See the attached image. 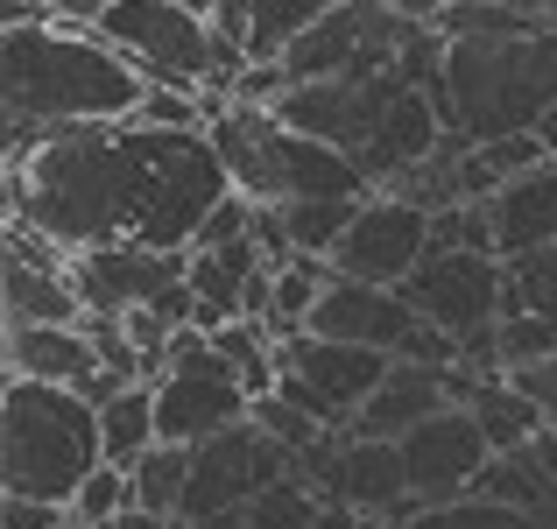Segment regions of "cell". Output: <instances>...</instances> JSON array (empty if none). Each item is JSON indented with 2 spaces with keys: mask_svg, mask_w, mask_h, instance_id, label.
Returning <instances> with one entry per match:
<instances>
[{
  "mask_svg": "<svg viewBox=\"0 0 557 529\" xmlns=\"http://www.w3.org/2000/svg\"><path fill=\"white\" fill-rule=\"evenodd\" d=\"M226 198L233 176L212 135H149L135 121L50 135L22 170H8V226L42 233L71 261L99 247L190 255Z\"/></svg>",
  "mask_w": 557,
  "mask_h": 529,
  "instance_id": "1",
  "label": "cell"
},
{
  "mask_svg": "<svg viewBox=\"0 0 557 529\" xmlns=\"http://www.w3.org/2000/svg\"><path fill=\"white\" fill-rule=\"evenodd\" d=\"M149 99V78L113 42L57 22L0 28V135L8 170H22L50 135L71 127H127Z\"/></svg>",
  "mask_w": 557,
  "mask_h": 529,
  "instance_id": "2",
  "label": "cell"
},
{
  "mask_svg": "<svg viewBox=\"0 0 557 529\" xmlns=\"http://www.w3.org/2000/svg\"><path fill=\"white\" fill-rule=\"evenodd\" d=\"M99 466H107L99 409L78 389H42V381L8 374V389H0V494L71 508Z\"/></svg>",
  "mask_w": 557,
  "mask_h": 529,
  "instance_id": "3",
  "label": "cell"
},
{
  "mask_svg": "<svg viewBox=\"0 0 557 529\" xmlns=\"http://www.w3.org/2000/svg\"><path fill=\"white\" fill-rule=\"evenodd\" d=\"M437 107H445V127L473 149L536 135L557 113V28L530 42H451Z\"/></svg>",
  "mask_w": 557,
  "mask_h": 529,
  "instance_id": "4",
  "label": "cell"
},
{
  "mask_svg": "<svg viewBox=\"0 0 557 529\" xmlns=\"http://www.w3.org/2000/svg\"><path fill=\"white\" fill-rule=\"evenodd\" d=\"M212 149L226 163L233 190H240L255 212H283V205H318V198H354L368 205L374 184L360 176L354 156L325 149L311 135H289L275 113H255V107H233L226 121L212 127Z\"/></svg>",
  "mask_w": 557,
  "mask_h": 529,
  "instance_id": "5",
  "label": "cell"
},
{
  "mask_svg": "<svg viewBox=\"0 0 557 529\" xmlns=\"http://www.w3.org/2000/svg\"><path fill=\"white\" fill-rule=\"evenodd\" d=\"M99 42H113L141 78L170 85V93H205V85H219L212 14L184 8V0H107Z\"/></svg>",
  "mask_w": 557,
  "mask_h": 529,
  "instance_id": "6",
  "label": "cell"
},
{
  "mask_svg": "<svg viewBox=\"0 0 557 529\" xmlns=\"http://www.w3.org/2000/svg\"><path fill=\"white\" fill-rule=\"evenodd\" d=\"M311 340H339V346H368L409 367H459V346L403 297V290H374V283H346L332 275L325 297L311 311Z\"/></svg>",
  "mask_w": 557,
  "mask_h": 529,
  "instance_id": "7",
  "label": "cell"
},
{
  "mask_svg": "<svg viewBox=\"0 0 557 529\" xmlns=\"http://www.w3.org/2000/svg\"><path fill=\"white\" fill-rule=\"evenodd\" d=\"M240 423H255V395L219 367V353H212L205 332H184V340L170 346L163 381H156V438L177 445V452H198V445H212V438L240 431Z\"/></svg>",
  "mask_w": 557,
  "mask_h": 529,
  "instance_id": "8",
  "label": "cell"
},
{
  "mask_svg": "<svg viewBox=\"0 0 557 529\" xmlns=\"http://www.w3.org/2000/svg\"><path fill=\"white\" fill-rule=\"evenodd\" d=\"M431 241H437V219L423 212V205L381 190V198L360 205L354 226H346L339 255H332V275L374 283V290H409V275L431 261Z\"/></svg>",
  "mask_w": 557,
  "mask_h": 529,
  "instance_id": "9",
  "label": "cell"
},
{
  "mask_svg": "<svg viewBox=\"0 0 557 529\" xmlns=\"http://www.w3.org/2000/svg\"><path fill=\"white\" fill-rule=\"evenodd\" d=\"M403 466H409V502L417 508H459L473 502L480 473L494 466V445L473 423V409L451 403L445 417H431L423 431L403 438Z\"/></svg>",
  "mask_w": 557,
  "mask_h": 529,
  "instance_id": "10",
  "label": "cell"
},
{
  "mask_svg": "<svg viewBox=\"0 0 557 529\" xmlns=\"http://www.w3.org/2000/svg\"><path fill=\"white\" fill-rule=\"evenodd\" d=\"M0 290H8V332H50V325H85L78 283H71V255L50 247L42 233L8 226V255H0Z\"/></svg>",
  "mask_w": 557,
  "mask_h": 529,
  "instance_id": "11",
  "label": "cell"
},
{
  "mask_svg": "<svg viewBox=\"0 0 557 529\" xmlns=\"http://www.w3.org/2000/svg\"><path fill=\"white\" fill-rule=\"evenodd\" d=\"M85 318H135L163 304L170 290L190 283V255H156V247H99V255L71 261Z\"/></svg>",
  "mask_w": 557,
  "mask_h": 529,
  "instance_id": "12",
  "label": "cell"
},
{
  "mask_svg": "<svg viewBox=\"0 0 557 529\" xmlns=\"http://www.w3.org/2000/svg\"><path fill=\"white\" fill-rule=\"evenodd\" d=\"M325 508H346V516H368L381 529L388 522H417V502H409V466H403V445H354L346 438L339 466H332L325 488Z\"/></svg>",
  "mask_w": 557,
  "mask_h": 529,
  "instance_id": "13",
  "label": "cell"
},
{
  "mask_svg": "<svg viewBox=\"0 0 557 529\" xmlns=\"http://www.w3.org/2000/svg\"><path fill=\"white\" fill-rule=\"evenodd\" d=\"M445 409H451V367H409L403 360L381 381L374 403L346 423V438H354V445H403L409 431H423V423L445 417Z\"/></svg>",
  "mask_w": 557,
  "mask_h": 529,
  "instance_id": "14",
  "label": "cell"
},
{
  "mask_svg": "<svg viewBox=\"0 0 557 529\" xmlns=\"http://www.w3.org/2000/svg\"><path fill=\"white\" fill-rule=\"evenodd\" d=\"M487 219H494V255H502L508 269L557 247V163L522 176V184H508L502 198L487 205Z\"/></svg>",
  "mask_w": 557,
  "mask_h": 529,
  "instance_id": "15",
  "label": "cell"
},
{
  "mask_svg": "<svg viewBox=\"0 0 557 529\" xmlns=\"http://www.w3.org/2000/svg\"><path fill=\"white\" fill-rule=\"evenodd\" d=\"M8 367L14 381H42V389H92L99 353L85 340V325H50V332H8Z\"/></svg>",
  "mask_w": 557,
  "mask_h": 529,
  "instance_id": "16",
  "label": "cell"
},
{
  "mask_svg": "<svg viewBox=\"0 0 557 529\" xmlns=\"http://www.w3.org/2000/svg\"><path fill=\"white\" fill-rule=\"evenodd\" d=\"M99 438H107V466H121V473H135L141 459H149L163 438H156V381H141V389L113 395L107 409H99Z\"/></svg>",
  "mask_w": 557,
  "mask_h": 529,
  "instance_id": "17",
  "label": "cell"
},
{
  "mask_svg": "<svg viewBox=\"0 0 557 529\" xmlns=\"http://www.w3.org/2000/svg\"><path fill=\"white\" fill-rule=\"evenodd\" d=\"M135 508L141 516H163V522H184V494H190V452L177 445H156L149 459L135 466Z\"/></svg>",
  "mask_w": 557,
  "mask_h": 529,
  "instance_id": "18",
  "label": "cell"
},
{
  "mask_svg": "<svg viewBox=\"0 0 557 529\" xmlns=\"http://www.w3.org/2000/svg\"><path fill=\"white\" fill-rule=\"evenodd\" d=\"M508 311H530V318H544V325H557V247L508 269Z\"/></svg>",
  "mask_w": 557,
  "mask_h": 529,
  "instance_id": "19",
  "label": "cell"
},
{
  "mask_svg": "<svg viewBox=\"0 0 557 529\" xmlns=\"http://www.w3.org/2000/svg\"><path fill=\"white\" fill-rule=\"evenodd\" d=\"M127 508H135V480H127L121 466H99V473L85 480V494L71 502V522L78 529H107V522H121Z\"/></svg>",
  "mask_w": 557,
  "mask_h": 529,
  "instance_id": "20",
  "label": "cell"
},
{
  "mask_svg": "<svg viewBox=\"0 0 557 529\" xmlns=\"http://www.w3.org/2000/svg\"><path fill=\"white\" fill-rule=\"evenodd\" d=\"M107 529H177V522H163V516H141V508H127L121 522H107Z\"/></svg>",
  "mask_w": 557,
  "mask_h": 529,
  "instance_id": "21",
  "label": "cell"
}]
</instances>
